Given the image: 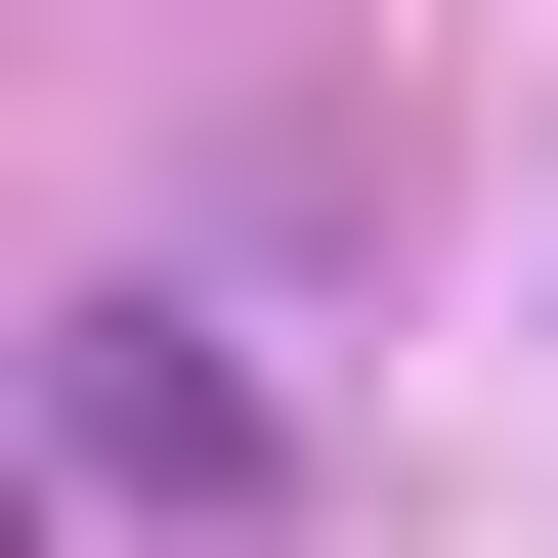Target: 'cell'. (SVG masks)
I'll return each mask as SVG.
<instances>
[{
	"label": "cell",
	"mask_w": 558,
	"mask_h": 558,
	"mask_svg": "<svg viewBox=\"0 0 558 558\" xmlns=\"http://www.w3.org/2000/svg\"><path fill=\"white\" fill-rule=\"evenodd\" d=\"M86 515H258V344L215 301H86Z\"/></svg>",
	"instance_id": "cell-1"
}]
</instances>
